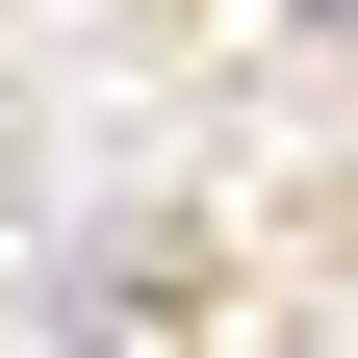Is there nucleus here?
Returning a JSON list of instances; mask_svg holds the SVG:
<instances>
[{
  "label": "nucleus",
  "instance_id": "obj_1",
  "mask_svg": "<svg viewBox=\"0 0 358 358\" xmlns=\"http://www.w3.org/2000/svg\"><path fill=\"white\" fill-rule=\"evenodd\" d=\"M333 26H358V0H333Z\"/></svg>",
  "mask_w": 358,
  "mask_h": 358
}]
</instances>
